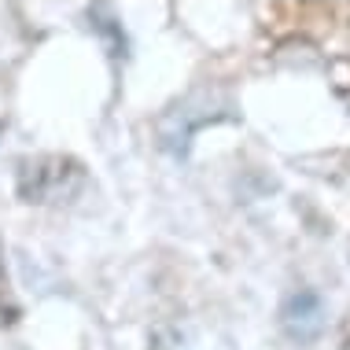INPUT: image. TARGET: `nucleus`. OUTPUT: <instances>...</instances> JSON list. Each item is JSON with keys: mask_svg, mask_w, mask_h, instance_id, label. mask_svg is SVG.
Segmentation results:
<instances>
[{"mask_svg": "<svg viewBox=\"0 0 350 350\" xmlns=\"http://www.w3.org/2000/svg\"><path fill=\"white\" fill-rule=\"evenodd\" d=\"M85 188V166L70 155H37L18 166V196L26 203H67Z\"/></svg>", "mask_w": 350, "mask_h": 350, "instance_id": "obj_1", "label": "nucleus"}, {"mask_svg": "<svg viewBox=\"0 0 350 350\" xmlns=\"http://www.w3.org/2000/svg\"><path fill=\"white\" fill-rule=\"evenodd\" d=\"M280 325L295 343H317L321 332H325V302H321V295L310 288L291 291V295L284 299Z\"/></svg>", "mask_w": 350, "mask_h": 350, "instance_id": "obj_2", "label": "nucleus"}, {"mask_svg": "<svg viewBox=\"0 0 350 350\" xmlns=\"http://www.w3.org/2000/svg\"><path fill=\"white\" fill-rule=\"evenodd\" d=\"M151 350H177V339L170 332H159L155 339H151Z\"/></svg>", "mask_w": 350, "mask_h": 350, "instance_id": "obj_3", "label": "nucleus"}, {"mask_svg": "<svg viewBox=\"0 0 350 350\" xmlns=\"http://www.w3.org/2000/svg\"><path fill=\"white\" fill-rule=\"evenodd\" d=\"M4 288L8 284H4V269H0V314H4Z\"/></svg>", "mask_w": 350, "mask_h": 350, "instance_id": "obj_4", "label": "nucleus"}, {"mask_svg": "<svg viewBox=\"0 0 350 350\" xmlns=\"http://www.w3.org/2000/svg\"><path fill=\"white\" fill-rule=\"evenodd\" d=\"M343 350H350V321H347V328H343Z\"/></svg>", "mask_w": 350, "mask_h": 350, "instance_id": "obj_5", "label": "nucleus"}]
</instances>
